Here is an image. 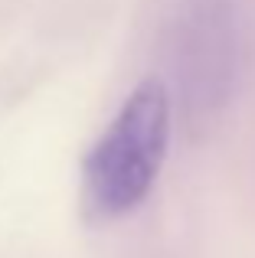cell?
<instances>
[{"label": "cell", "instance_id": "obj_1", "mask_svg": "<svg viewBox=\"0 0 255 258\" xmlns=\"http://www.w3.org/2000/svg\"><path fill=\"white\" fill-rule=\"evenodd\" d=\"M170 144V92L144 79L124 98L82 164V209L92 222L134 213L151 196Z\"/></svg>", "mask_w": 255, "mask_h": 258}]
</instances>
